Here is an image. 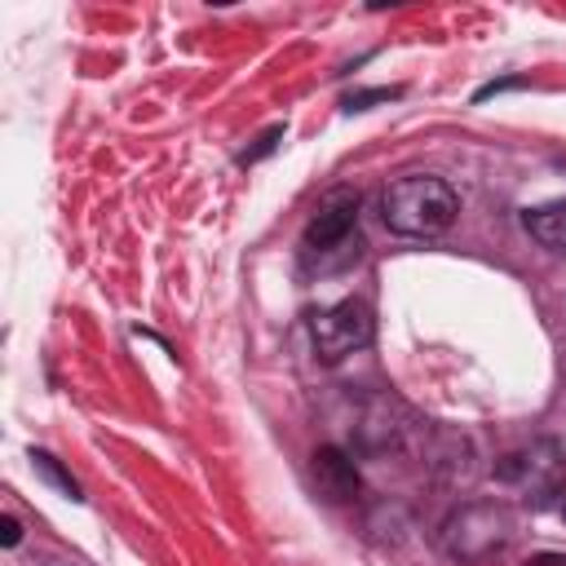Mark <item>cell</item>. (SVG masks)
I'll return each instance as SVG.
<instances>
[{
	"instance_id": "obj_3",
	"label": "cell",
	"mask_w": 566,
	"mask_h": 566,
	"mask_svg": "<svg viewBox=\"0 0 566 566\" xmlns=\"http://www.w3.org/2000/svg\"><path fill=\"white\" fill-rule=\"evenodd\" d=\"M310 332H314V349H318V358H323V363H340L345 354H354V349H363V345L371 340V332H376V323H371V305L358 301V296L336 301L332 310H323V314L314 318Z\"/></svg>"
},
{
	"instance_id": "obj_4",
	"label": "cell",
	"mask_w": 566,
	"mask_h": 566,
	"mask_svg": "<svg viewBox=\"0 0 566 566\" xmlns=\"http://www.w3.org/2000/svg\"><path fill=\"white\" fill-rule=\"evenodd\" d=\"M354 221H358V195H354L349 186L327 190V195L318 199V208L310 212V226H305V248L327 252V248L345 243V239H349V230H354Z\"/></svg>"
},
{
	"instance_id": "obj_11",
	"label": "cell",
	"mask_w": 566,
	"mask_h": 566,
	"mask_svg": "<svg viewBox=\"0 0 566 566\" xmlns=\"http://www.w3.org/2000/svg\"><path fill=\"white\" fill-rule=\"evenodd\" d=\"M526 566H566V557H562V553H539V557H531Z\"/></svg>"
},
{
	"instance_id": "obj_1",
	"label": "cell",
	"mask_w": 566,
	"mask_h": 566,
	"mask_svg": "<svg viewBox=\"0 0 566 566\" xmlns=\"http://www.w3.org/2000/svg\"><path fill=\"white\" fill-rule=\"evenodd\" d=\"M380 212H385V226H389L394 234L433 239V234H442V230L455 221L460 199H455V190H451L442 177L411 172V177H398V181L385 186Z\"/></svg>"
},
{
	"instance_id": "obj_12",
	"label": "cell",
	"mask_w": 566,
	"mask_h": 566,
	"mask_svg": "<svg viewBox=\"0 0 566 566\" xmlns=\"http://www.w3.org/2000/svg\"><path fill=\"white\" fill-rule=\"evenodd\" d=\"M562 513H566V509H562Z\"/></svg>"
},
{
	"instance_id": "obj_7",
	"label": "cell",
	"mask_w": 566,
	"mask_h": 566,
	"mask_svg": "<svg viewBox=\"0 0 566 566\" xmlns=\"http://www.w3.org/2000/svg\"><path fill=\"white\" fill-rule=\"evenodd\" d=\"M31 469H35L44 482H53V486H57L66 500H80V486H75V478H71V473H66V469H62V464L49 455V451H31Z\"/></svg>"
},
{
	"instance_id": "obj_9",
	"label": "cell",
	"mask_w": 566,
	"mask_h": 566,
	"mask_svg": "<svg viewBox=\"0 0 566 566\" xmlns=\"http://www.w3.org/2000/svg\"><path fill=\"white\" fill-rule=\"evenodd\" d=\"M389 97H398V88H371V93H354V97H345V111H367L371 102H389Z\"/></svg>"
},
{
	"instance_id": "obj_10",
	"label": "cell",
	"mask_w": 566,
	"mask_h": 566,
	"mask_svg": "<svg viewBox=\"0 0 566 566\" xmlns=\"http://www.w3.org/2000/svg\"><path fill=\"white\" fill-rule=\"evenodd\" d=\"M0 539H4V548H13V544L22 539V526H18V517H4V522H0Z\"/></svg>"
},
{
	"instance_id": "obj_8",
	"label": "cell",
	"mask_w": 566,
	"mask_h": 566,
	"mask_svg": "<svg viewBox=\"0 0 566 566\" xmlns=\"http://www.w3.org/2000/svg\"><path fill=\"white\" fill-rule=\"evenodd\" d=\"M279 137H283V124H274V128H265V133L256 137V146H252V150H243V164H256L261 155H270V150L279 146Z\"/></svg>"
},
{
	"instance_id": "obj_5",
	"label": "cell",
	"mask_w": 566,
	"mask_h": 566,
	"mask_svg": "<svg viewBox=\"0 0 566 566\" xmlns=\"http://www.w3.org/2000/svg\"><path fill=\"white\" fill-rule=\"evenodd\" d=\"M310 469H314V482H318V491H323L327 500H349V495H358V469H354V460H349L340 447H318Z\"/></svg>"
},
{
	"instance_id": "obj_2",
	"label": "cell",
	"mask_w": 566,
	"mask_h": 566,
	"mask_svg": "<svg viewBox=\"0 0 566 566\" xmlns=\"http://www.w3.org/2000/svg\"><path fill=\"white\" fill-rule=\"evenodd\" d=\"M509 539H513V513L495 500H473L442 522V548L464 566L491 562Z\"/></svg>"
},
{
	"instance_id": "obj_6",
	"label": "cell",
	"mask_w": 566,
	"mask_h": 566,
	"mask_svg": "<svg viewBox=\"0 0 566 566\" xmlns=\"http://www.w3.org/2000/svg\"><path fill=\"white\" fill-rule=\"evenodd\" d=\"M526 230L531 239H539L548 252H566V199H553V203H539L526 212Z\"/></svg>"
}]
</instances>
